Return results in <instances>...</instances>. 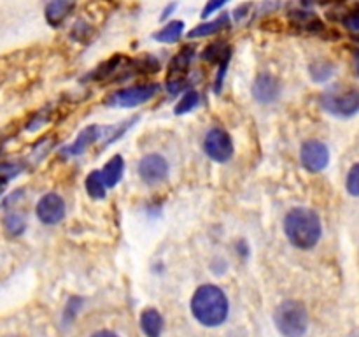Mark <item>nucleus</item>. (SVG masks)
<instances>
[{
  "label": "nucleus",
  "instance_id": "obj_19",
  "mask_svg": "<svg viewBox=\"0 0 359 337\" xmlns=\"http://www.w3.org/2000/svg\"><path fill=\"white\" fill-rule=\"evenodd\" d=\"M184 27L186 25L182 20L168 21L163 28H160L156 34H153V39L156 42H161V44H174L184 34Z\"/></svg>",
  "mask_w": 359,
  "mask_h": 337
},
{
  "label": "nucleus",
  "instance_id": "obj_26",
  "mask_svg": "<svg viewBox=\"0 0 359 337\" xmlns=\"http://www.w3.org/2000/svg\"><path fill=\"white\" fill-rule=\"evenodd\" d=\"M344 27L354 35V37L359 39V11H354V13H349L346 18L342 20Z\"/></svg>",
  "mask_w": 359,
  "mask_h": 337
},
{
  "label": "nucleus",
  "instance_id": "obj_20",
  "mask_svg": "<svg viewBox=\"0 0 359 337\" xmlns=\"http://www.w3.org/2000/svg\"><path fill=\"white\" fill-rule=\"evenodd\" d=\"M231 58V48L224 41H214L202 51V60L205 62H226Z\"/></svg>",
  "mask_w": 359,
  "mask_h": 337
},
{
  "label": "nucleus",
  "instance_id": "obj_29",
  "mask_svg": "<svg viewBox=\"0 0 359 337\" xmlns=\"http://www.w3.org/2000/svg\"><path fill=\"white\" fill-rule=\"evenodd\" d=\"M228 2H230V0H207V4L203 6L202 14H200V16H202V18L210 16V14L216 13V11H219L221 7H223L224 4H228Z\"/></svg>",
  "mask_w": 359,
  "mask_h": 337
},
{
  "label": "nucleus",
  "instance_id": "obj_3",
  "mask_svg": "<svg viewBox=\"0 0 359 337\" xmlns=\"http://www.w3.org/2000/svg\"><path fill=\"white\" fill-rule=\"evenodd\" d=\"M273 319H276V325L280 330V333L286 337H302L307 332V309L298 300H284L276 309Z\"/></svg>",
  "mask_w": 359,
  "mask_h": 337
},
{
  "label": "nucleus",
  "instance_id": "obj_17",
  "mask_svg": "<svg viewBox=\"0 0 359 337\" xmlns=\"http://www.w3.org/2000/svg\"><path fill=\"white\" fill-rule=\"evenodd\" d=\"M230 25V16L228 14H221L214 21H207V23L196 25L195 28L188 32V39H200V37H210V35L217 34V32L224 30Z\"/></svg>",
  "mask_w": 359,
  "mask_h": 337
},
{
  "label": "nucleus",
  "instance_id": "obj_22",
  "mask_svg": "<svg viewBox=\"0 0 359 337\" xmlns=\"http://www.w3.org/2000/svg\"><path fill=\"white\" fill-rule=\"evenodd\" d=\"M4 228L9 235H21L27 228V221H25L23 214L16 213V211H9L4 216Z\"/></svg>",
  "mask_w": 359,
  "mask_h": 337
},
{
  "label": "nucleus",
  "instance_id": "obj_6",
  "mask_svg": "<svg viewBox=\"0 0 359 337\" xmlns=\"http://www.w3.org/2000/svg\"><path fill=\"white\" fill-rule=\"evenodd\" d=\"M323 107L335 116H353L359 111V91H333L323 97Z\"/></svg>",
  "mask_w": 359,
  "mask_h": 337
},
{
  "label": "nucleus",
  "instance_id": "obj_1",
  "mask_svg": "<svg viewBox=\"0 0 359 337\" xmlns=\"http://www.w3.org/2000/svg\"><path fill=\"white\" fill-rule=\"evenodd\" d=\"M284 232L293 246L300 249H311L323 235L321 218L307 207H294L284 218Z\"/></svg>",
  "mask_w": 359,
  "mask_h": 337
},
{
  "label": "nucleus",
  "instance_id": "obj_11",
  "mask_svg": "<svg viewBox=\"0 0 359 337\" xmlns=\"http://www.w3.org/2000/svg\"><path fill=\"white\" fill-rule=\"evenodd\" d=\"M74 7H76V0H49L44 9V16L49 27L58 28L70 16Z\"/></svg>",
  "mask_w": 359,
  "mask_h": 337
},
{
  "label": "nucleus",
  "instance_id": "obj_35",
  "mask_svg": "<svg viewBox=\"0 0 359 337\" xmlns=\"http://www.w3.org/2000/svg\"><path fill=\"white\" fill-rule=\"evenodd\" d=\"M318 2H330V0H318Z\"/></svg>",
  "mask_w": 359,
  "mask_h": 337
},
{
  "label": "nucleus",
  "instance_id": "obj_13",
  "mask_svg": "<svg viewBox=\"0 0 359 337\" xmlns=\"http://www.w3.org/2000/svg\"><path fill=\"white\" fill-rule=\"evenodd\" d=\"M193 58H195V46H182L177 55L168 63V77H184L189 65H191Z\"/></svg>",
  "mask_w": 359,
  "mask_h": 337
},
{
  "label": "nucleus",
  "instance_id": "obj_2",
  "mask_svg": "<svg viewBox=\"0 0 359 337\" xmlns=\"http://www.w3.org/2000/svg\"><path fill=\"white\" fill-rule=\"evenodd\" d=\"M228 298L221 288L202 284L191 298V312L202 325L217 326L228 318Z\"/></svg>",
  "mask_w": 359,
  "mask_h": 337
},
{
  "label": "nucleus",
  "instance_id": "obj_24",
  "mask_svg": "<svg viewBox=\"0 0 359 337\" xmlns=\"http://www.w3.org/2000/svg\"><path fill=\"white\" fill-rule=\"evenodd\" d=\"M333 74V67L326 62H318L311 65V76L314 81H326Z\"/></svg>",
  "mask_w": 359,
  "mask_h": 337
},
{
  "label": "nucleus",
  "instance_id": "obj_27",
  "mask_svg": "<svg viewBox=\"0 0 359 337\" xmlns=\"http://www.w3.org/2000/svg\"><path fill=\"white\" fill-rule=\"evenodd\" d=\"M91 32H93V30H91L90 25H86L84 21H77V23L74 25L72 34H70V35H72L76 41L81 42V41H86V39L91 35Z\"/></svg>",
  "mask_w": 359,
  "mask_h": 337
},
{
  "label": "nucleus",
  "instance_id": "obj_5",
  "mask_svg": "<svg viewBox=\"0 0 359 337\" xmlns=\"http://www.w3.org/2000/svg\"><path fill=\"white\" fill-rule=\"evenodd\" d=\"M203 151L210 160L217 161V164H226L233 157V140L226 130L216 126L207 132L205 139H203Z\"/></svg>",
  "mask_w": 359,
  "mask_h": 337
},
{
  "label": "nucleus",
  "instance_id": "obj_7",
  "mask_svg": "<svg viewBox=\"0 0 359 337\" xmlns=\"http://www.w3.org/2000/svg\"><path fill=\"white\" fill-rule=\"evenodd\" d=\"M300 160L309 172H321L330 161V151L321 140H307L300 147Z\"/></svg>",
  "mask_w": 359,
  "mask_h": 337
},
{
  "label": "nucleus",
  "instance_id": "obj_9",
  "mask_svg": "<svg viewBox=\"0 0 359 337\" xmlns=\"http://www.w3.org/2000/svg\"><path fill=\"white\" fill-rule=\"evenodd\" d=\"M139 176L147 185H158L168 176V161L158 153L146 154L139 161Z\"/></svg>",
  "mask_w": 359,
  "mask_h": 337
},
{
  "label": "nucleus",
  "instance_id": "obj_14",
  "mask_svg": "<svg viewBox=\"0 0 359 337\" xmlns=\"http://www.w3.org/2000/svg\"><path fill=\"white\" fill-rule=\"evenodd\" d=\"M290 18L291 21L294 23V27L304 28L305 32H312V34H321V32L326 30L325 23L316 16L314 13L305 9H297V11H290Z\"/></svg>",
  "mask_w": 359,
  "mask_h": 337
},
{
  "label": "nucleus",
  "instance_id": "obj_8",
  "mask_svg": "<svg viewBox=\"0 0 359 337\" xmlns=\"http://www.w3.org/2000/svg\"><path fill=\"white\" fill-rule=\"evenodd\" d=\"M35 214L44 225H56L65 218V202L58 193H46L35 206Z\"/></svg>",
  "mask_w": 359,
  "mask_h": 337
},
{
  "label": "nucleus",
  "instance_id": "obj_21",
  "mask_svg": "<svg viewBox=\"0 0 359 337\" xmlns=\"http://www.w3.org/2000/svg\"><path fill=\"white\" fill-rule=\"evenodd\" d=\"M84 185H86V192H88V195L91 197V199L100 200V199H104V197H105V192H107V188H105L100 171H91L90 174H88Z\"/></svg>",
  "mask_w": 359,
  "mask_h": 337
},
{
  "label": "nucleus",
  "instance_id": "obj_30",
  "mask_svg": "<svg viewBox=\"0 0 359 337\" xmlns=\"http://www.w3.org/2000/svg\"><path fill=\"white\" fill-rule=\"evenodd\" d=\"M249 11H251V4H242V6H238L237 9L233 11V18H235V21L244 20V18L248 16V14H249Z\"/></svg>",
  "mask_w": 359,
  "mask_h": 337
},
{
  "label": "nucleus",
  "instance_id": "obj_34",
  "mask_svg": "<svg viewBox=\"0 0 359 337\" xmlns=\"http://www.w3.org/2000/svg\"><path fill=\"white\" fill-rule=\"evenodd\" d=\"M6 179H2V178H0V195H2V193H4V190H6Z\"/></svg>",
  "mask_w": 359,
  "mask_h": 337
},
{
  "label": "nucleus",
  "instance_id": "obj_33",
  "mask_svg": "<svg viewBox=\"0 0 359 337\" xmlns=\"http://www.w3.org/2000/svg\"><path fill=\"white\" fill-rule=\"evenodd\" d=\"M354 70L359 76V51H354Z\"/></svg>",
  "mask_w": 359,
  "mask_h": 337
},
{
  "label": "nucleus",
  "instance_id": "obj_10",
  "mask_svg": "<svg viewBox=\"0 0 359 337\" xmlns=\"http://www.w3.org/2000/svg\"><path fill=\"white\" fill-rule=\"evenodd\" d=\"M279 81L273 77L272 74L263 72L256 77L255 84H252V95L259 104H272L277 97H279Z\"/></svg>",
  "mask_w": 359,
  "mask_h": 337
},
{
  "label": "nucleus",
  "instance_id": "obj_12",
  "mask_svg": "<svg viewBox=\"0 0 359 337\" xmlns=\"http://www.w3.org/2000/svg\"><path fill=\"white\" fill-rule=\"evenodd\" d=\"M100 133H102V128L98 125L86 126L84 130H81V133L76 137V140H74L69 147L63 150V153L69 154V157H79V154H83L91 144L97 143Z\"/></svg>",
  "mask_w": 359,
  "mask_h": 337
},
{
  "label": "nucleus",
  "instance_id": "obj_18",
  "mask_svg": "<svg viewBox=\"0 0 359 337\" xmlns=\"http://www.w3.org/2000/svg\"><path fill=\"white\" fill-rule=\"evenodd\" d=\"M140 326L147 337H160L163 332V316L154 308L144 309L140 315Z\"/></svg>",
  "mask_w": 359,
  "mask_h": 337
},
{
  "label": "nucleus",
  "instance_id": "obj_23",
  "mask_svg": "<svg viewBox=\"0 0 359 337\" xmlns=\"http://www.w3.org/2000/svg\"><path fill=\"white\" fill-rule=\"evenodd\" d=\"M198 104H200V93L195 90H189V91H186L181 98H179V102L175 104L174 112L177 116L186 114V112L193 111V109H195Z\"/></svg>",
  "mask_w": 359,
  "mask_h": 337
},
{
  "label": "nucleus",
  "instance_id": "obj_28",
  "mask_svg": "<svg viewBox=\"0 0 359 337\" xmlns=\"http://www.w3.org/2000/svg\"><path fill=\"white\" fill-rule=\"evenodd\" d=\"M186 84H188L186 77H168L167 83H165V86H167L168 93L179 95L182 90H184Z\"/></svg>",
  "mask_w": 359,
  "mask_h": 337
},
{
  "label": "nucleus",
  "instance_id": "obj_15",
  "mask_svg": "<svg viewBox=\"0 0 359 337\" xmlns=\"http://www.w3.org/2000/svg\"><path fill=\"white\" fill-rule=\"evenodd\" d=\"M128 60L130 58H126L125 55L111 56V58L105 60L104 63H100L97 69H93V72H91L88 77H90V79H95V81L109 79V77L114 76L116 72H123L121 69H125L126 63H128Z\"/></svg>",
  "mask_w": 359,
  "mask_h": 337
},
{
  "label": "nucleus",
  "instance_id": "obj_25",
  "mask_svg": "<svg viewBox=\"0 0 359 337\" xmlns=\"http://www.w3.org/2000/svg\"><path fill=\"white\" fill-rule=\"evenodd\" d=\"M347 192L353 197H359V164H354L347 174Z\"/></svg>",
  "mask_w": 359,
  "mask_h": 337
},
{
  "label": "nucleus",
  "instance_id": "obj_31",
  "mask_svg": "<svg viewBox=\"0 0 359 337\" xmlns=\"http://www.w3.org/2000/svg\"><path fill=\"white\" fill-rule=\"evenodd\" d=\"M175 9H177V4H175V2L168 4V6L165 7V9H163V13H161L160 21H165V20H167V18H170L172 14H174V11H175Z\"/></svg>",
  "mask_w": 359,
  "mask_h": 337
},
{
  "label": "nucleus",
  "instance_id": "obj_16",
  "mask_svg": "<svg viewBox=\"0 0 359 337\" xmlns=\"http://www.w3.org/2000/svg\"><path fill=\"white\" fill-rule=\"evenodd\" d=\"M102 179H104L105 188H114L119 181H121L123 174H125V160L121 154H114L109 161H105L104 168H102Z\"/></svg>",
  "mask_w": 359,
  "mask_h": 337
},
{
  "label": "nucleus",
  "instance_id": "obj_4",
  "mask_svg": "<svg viewBox=\"0 0 359 337\" xmlns=\"http://www.w3.org/2000/svg\"><path fill=\"white\" fill-rule=\"evenodd\" d=\"M158 90H160V84L156 83L133 84V86L121 88V90L114 91V93L109 97L107 105L121 109L137 107V105H142L146 104L147 100H151V98L158 93Z\"/></svg>",
  "mask_w": 359,
  "mask_h": 337
},
{
  "label": "nucleus",
  "instance_id": "obj_32",
  "mask_svg": "<svg viewBox=\"0 0 359 337\" xmlns=\"http://www.w3.org/2000/svg\"><path fill=\"white\" fill-rule=\"evenodd\" d=\"M91 337H119L118 333L111 332V330H100V332H95Z\"/></svg>",
  "mask_w": 359,
  "mask_h": 337
}]
</instances>
